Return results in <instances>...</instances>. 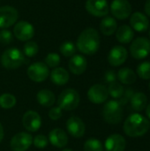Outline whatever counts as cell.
Segmentation results:
<instances>
[{
  "mask_svg": "<svg viewBox=\"0 0 150 151\" xmlns=\"http://www.w3.org/2000/svg\"><path fill=\"white\" fill-rule=\"evenodd\" d=\"M32 144L33 136L25 132L15 134L10 142V146L12 151H27Z\"/></svg>",
  "mask_w": 150,
  "mask_h": 151,
  "instance_id": "8fae6325",
  "label": "cell"
},
{
  "mask_svg": "<svg viewBox=\"0 0 150 151\" xmlns=\"http://www.w3.org/2000/svg\"><path fill=\"white\" fill-rule=\"evenodd\" d=\"M76 47L85 55L96 53L100 47V35L98 31L93 27L84 29L78 36Z\"/></svg>",
  "mask_w": 150,
  "mask_h": 151,
  "instance_id": "6da1fadb",
  "label": "cell"
},
{
  "mask_svg": "<svg viewBox=\"0 0 150 151\" xmlns=\"http://www.w3.org/2000/svg\"><path fill=\"white\" fill-rule=\"evenodd\" d=\"M103 119L111 125H117L121 122L123 119L122 105L118 101L111 100L107 102L103 109Z\"/></svg>",
  "mask_w": 150,
  "mask_h": 151,
  "instance_id": "277c9868",
  "label": "cell"
},
{
  "mask_svg": "<svg viewBox=\"0 0 150 151\" xmlns=\"http://www.w3.org/2000/svg\"><path fill=\"white\" fill-rule=\"evenodd\" d=\"M22 125L29 132H36L42 126L41 116L34 111H27L22 117Z\"/></svg>",
  "mask_w": 150,
  "mask_h": 151,
  "instance_id": "2e32d148",
  "label": "cell"
},
{
  "mask_svg": "<svg viewBox=\"0 0 150 151\" xmlns=\"http://www.w3.org/2000/svg\"><path fill=\"white\" fill-rule=\"evenodd\" d=\"M104 147L106 151H125L126 141L121 134H114L106 139Z\"/></svg>",
  "mask_w": 150,
  "mask_h": 151,
  "instance_id": "e0dca14e",
  "label": "cell"
},
{
  "mask_svg": "<svg viewBox=\"0 0 150 151\" xmlns=\"http://www.w3.org/2000/svg\"><path fill=\"white\" fill-rule=\"evenodd\" d=\"M137 74L142 80H150V62L146 61L140 64L137 67Z\"/></svg>",
  "mask_w": 150,
  "mask_h": 151,
  "instance_id": "1f68e13d",
  "label": "cell"
},
{
  "mask_svg": "<svg viewBox=\"0 0 150 151\" xmlns=\"http://www.w3.org/2000/svg\"><path fill=\"white\" fill-rule=\"evenodd\" d=\"M149 89H150V82H149Z\"/></svg>",
  "mask_w": 150,
  "mask_h": 151,
  "instance_id": "ee69618b",
  "label": "cell"
},
{
  "mask_svg": "<svg viewBox=\"0 0 150 151\" xmlns=\"http://www.w3.org/2000/svg\"><path fill=\"white\" fill-rule=\"evenodd\" d=\"M84 151H103V143L97 139H88L83 146Z\"/></svg>",
  "mask_w": 150,
  "mask_h": 151,
  "instance_id": "4dcf8cb0",
  "label": "cell"
},
{
  "mask_svg": "<svg viewBox=\"0 0 150 151\" xmlns=\"http://www.w3.org/2000/svg\"><path fill=\"white\" fill-rule=\"evenodd\" d=\"M88 62L84 56L82 55H73L69 60L68 67L72 73L75 75L82 74L87 69Z\"/></svg>",
  "mask_w": 150,
  "mask_h": 151,
  "instance_id": "d6986e66",
  "label": "cell"
},
{
  "mask_svg": "<svg viewBox=\"0 0 150 151\" xmlns=\"http://www.w3.org/2000/svg\"><path fill=\"white\" fill-rule=\"evenodd\" d=\"M37 102L44 107H50L56 102V96L54 93L49 89H42L36 95Z\"/></svg>",
  "mask_w": 150,
  "mask_h": 151,
  "instance_id": "d4e9b609",
  "label": "cell"
},
{
  "mask_svg": "<svg viewBox=\"0 0 150 151\" xmlns=\"http://www.w3.org/2000/svg\"><path fill=\"white\" fill-rule=\"evenodd\" d=\"M107 89H108L109 95H110L111 97L117 98V99H119V98L123 96L124 91H125L123 86H122L120 83L117 82V81H114V82H112V83H110Z\"/></svg>",
  "mask_w": 150,
  "mask_h": 151,
  "instance_id": "f1b7e54d",
  "label": "cell"
},
{
  "mask_svg": "<svg viewBox=\"0 0 150 151\" xmlns=\"http://www.w3.org/2000/svg\"><path fill=\"white\" fill-rule=\"evenodd\" d=\"M144 10H145V12L147 13V15H149L150 17V0H147V2L145 4Z\"/></svg>",
  "mask_w": 150,
  "mask_h": 151,
  "instance_id": "f35d334b",
  "label": "cell"
},
{
  "mask_svg": "<svg viewBox=\"0 0 150 151\" xmlns=\"http://www.w3.org/2000/svg\"><path fill=\"white\" fill-rule=\"evenodd\" d=\"M88 97L89 101L95 104H103L109 97L108 89L104 85L95 84L88 91Z\"/></svg>",
  "mask_w": 150,
  "mask_h": 151,
  "instance_id": "4fadbf2b",
  "label": "cell"
},
{
  "mask_svg": "<svg viewBox=\"0 0 150 151\" xmlns=\"http://www.w3.org/2000/svg\"><path fill=\"white\" fill-rule=\"evenodd\" d=\"M134 36L133 30L128 25H122L116 31V37L121 43H129Z\"/></svg>",
  "mask_w": 150,
  "mask_h": 151,
  "instance_id": "cb8c5ba5",
  "label": "cell"
},
{
  "mask_svg": "<svg viewBox=\"0 0 150 151\" xmlns=\"http://www.w3.org/2000/svg\"><path fill=\"white\" fill-rule=\"evenodd\" d=\"M62 151H72V150H70V149H65V150H63Z\"/></svg>",
  "mask_w": 150,
  "mask_h": 151,
  "instance_id": "b9f144b4",
  "label": "cell"
},
{
  "mask_svg": "<svg viewBox=\"0 0 150 151\" xmlns=\"http://www.w3.org/2000/svg\"><path fill=\"white\" fill-rule=\"evenodd\" d=\"M111 12L116 19H126L132 13V5L127 0H113Z\"/></svg>",
  "mask_w": 150,
  "mask_h": 151,
  "instance_id": "7c38bea8",
  "label": "cell"
},
{
  "mask_svg": "<svg viewBox=\"0 0 150 151\" xmlns=\"http://www.w3.org/2000/svg\"><path fill=\"white\" fill-rule=\"evenodd\" d=\"M130 25L135 31L145 32L149 27V20L145 14L140 12H136L133 13L130 18Z\"/></svg>",
  "mask_w": 150,
  "mask_h": 151,
  "instance_id": "ac0fdd59",
  "label": "cell"
},
{
  "mask_svg": "<svg viewBox=\"0 0 150 151\" xmlns=\"http://www.w3.org/2000/svg\"><path fill=\"white\" fill-rule=\"evenodd\" d=\"M13 40V35L12 33L5 28V29H1L0 30V43L4 45H7L11 43Z\"/></svg>",
  "mask_w": 150,
  "mask_h": 151,
  "instance_id": "836d02e7",
  "label": "cell"
},
{
  "mask_svg": "<svg viewBox=\"0 0 150 151\" xmlns=\"http://www.w3.org/2000/svg\"><path fill=\"white\" fill-rule=\"evenodd\" d=\"M49 142L56 148H64L68 143V136L61 128H55L49 134Z\"/></svg>",
  "mask_w": 150,
  "mask_h": 151,
  "instance_id": "ffe728a7",
  "label": "cell"
},
{
  "mask_svg": "<svg viewBox=\"0 0 150 151\" xmlns=\"http://www.w3.org/2000/svg\"><path fill=\"white\" fill-rule=\"evenodd\" d=\"M60 56L57 54V53H55V52H51V53H49L45 59H44V63L45 65L50 68H56V67H58L59 64H60Z\"/></svg>",
  "mask_w": 150,
  "mask_h": 151,
  "instance_id": "d6a6232c",
  "label": "cell"
},
{
  "mask_svg": "<svg viewBox=\"0 0 150 151\" xmlns=\"http://www.w3.org/2000/svg\"><path fill=\"white\" fill-rule=\"evenodd\" d=\"M149 38H150V30H149Z\"/></svg>",
  "mask_w": 150,
  "mask_h": 151,
  "instance_id": "7bdbcfd3",
  "label": "cell"
},
{
  "mask_svg": "<svg viewBox=\"0 0 150 151\" xmlns=\"http://www.w3.org/2000/svg\"><path fill=\"white\" fill-rule=\"evenodd\" d=\"M16 102V97L10 93H4L0 96V107L3 109H11L15 106Z\"/></svg>",
  "mask_w": 150,
  "mask_h": 151,
  "instance_id": "83f0119b",
  "label": "cell"
},
{
  "mask_svg": "<svg viewBox=\"0 0 150 151\" xmlns=\"http://www.w3.org/2000/svg\"><path fill=\"white\" fill-rule=\"evenodd\" d=\"M59 50L63 56H65L66 58H70V57H72L73 55H75L77 47L72 42L65 41L61 43V45L59 47Z\"/></svg>",
  "mask_w": 150,
  "mask_h": 151,
  "instance_id": "4316f807",
  "label": "cell"
},
{
  "mask_svg": "<svg viewBox=\"0 0 150 151\" xmlns=\"http://www.w3.org/2000/svg\"><path fill=\"white\" fill-rule=\"evenodd\" d=\"M117 77L118 78V80L120 81L121 83L126 84V85L133 84L137 81V75H136V73L132 69L127 68V67L121 68L118 71Z\"/></svg>",
  "mask_w": 150,
  "mask_h": 151,
  "instance_id": "484cf974",
  "label": "cell"
},
{
  "mask_svg": "<svg viewBox=\"0 0 150 151\" xmlns=\"http://www.w3.org/2000/svg\"><path fill=\"white\" fill-rule=\"evenodd\" d=\"M66 129L72 137L81 138L85 134L86 126L81 119L76 116H72L66 121Z\"/></svg>",
  "mask_w": 150,
  "mask_h": 151,
  "instance_id": "5bb4252c",
  "label": "cell"
},
{
  "mask_svg": "<svg viewBox=\"0 0 150 151\" xmlns=\"http://www.w3.org/2000/svg\"><path fill=\"white\" fill-rule=\"evenodd\" d=\"M146 115L148 116V118L150 119V103L146 107Z\"/></svg>",
  "mask_w": 150,
  "mask_h": 151,
  "instance_id": "60d3db41",
  "label": "cell"
},
{
  "mask_svg": "<svg viewBox=\"0 0 150 151\" xmlns=\"http://www.w3.org/2000/svg\"><path fill=\"white\" fill-rule=\"evenodd\" d=\"M127 50L121 45L114 46L109 52L108 62L112 66H119L123 65L127 59Z\"/></svg>",
  "mask_w": 150,
  "mask_h": 151,
  "instance_id": "9a60e30c",
  "label": "cell"
},
{
  "mask_svg": "<svg viewBox=\"0 0 150 151\" xmlns=\"http://www.w3.org/2000/svg\"><path fill=\"white\" fill-rule=\"evenodd\" d=\"M49 143V139L43 134H38L33 139V144L38 149H43L47 147Z\"/></svg>",
  "mask_w": 150,
  "mask_h": 151,
  "instance_id": "e575fe53",
  "label": "cell"
},
{
  "mask_svg": "<svg viewBox=\"0 0 150 151\" xmlns=\"http://www.w3.org/2000/svg\"><path fill=\"white\" fill-rule=\"evenodd\" d=\"M69 79V73L63 67H56L50 73V80L56 85H65L68 82Z\"/></svg>",
  "mask_w": 150,
  "mask_h": 151,
  "instance_id": "44dd1931",
  "label": "cell"
},
{
  "mask_svg": "<svg viewBox=\"0 0 150 151\" xmlns=\"http://www.w3.org/2000/svg\"><path fill=\"white\" fill-rule=\"evenodd\" d=\"M4 128H3V126H2V124L0 123V142L3 141V139H4Z\"/></svg>",
  "mask_w": 150,
  "mask_h": 151,
  "instance_id": "ab89813d",
  "label": "cell"
},
{
  "mask_svg": "<svg viewBox=\"0 0 150 151\" xmlns=\"http://www.w3.org/2000/svg\"><path fill=\"white\" fill-rule=\"evenodd\" d=\"M62 109H60L58 106L57 107H53L49 111V117L52 120H57L62 117Z\"/></svg>",
  "mask_w": 150,
  "mask_h": 151,
  "instance_id": "8d00e7d4",
  "label": "cell"
},
{
  "mask_svg": "<svg viewBox=\"0 0 150 151\" xmlns=\"http://www.w3.org/2000/svg\"><path fill=\"white\" fill-rule=\"evenodd\" d=\"M39 51V46L38 44L34 41H27L23 47V54L24 56H27L28 58L34 57Z\"/></svg>",
  "mask_w": 150,
  "mask_h": 151,
  "instance_id": "f546056e",
  "label": "cell"
},
{
  "mask_svg": "<svg viewBox=\"0 0 150 151\" xmlns=\"http://www.w3.org/2000/svg\"><path fill=\"white\" fill-rule=\"evenodd\" d=\"M80 95L72 88H66L61 92L57 98L58 107L65 111H73L80 104Z\"/></svg>",
  "mask_w": 150,
  "mask_h": 151,
  "instance_id": "5b68a950",
  "label": "cell"
},
{
  "mask_svg": "<svg viewBox=\"0 0 150 151\" xmlns=\"http://www.w3.org/2000/svg\"><path fill=\"white\" fill-rule=\"evenodd\" d=\"M19 12L17 9L11 5H4L0 7V28H8L17 22Z\"/></svg>",
  "mask_w": 150,
  "mask_h": 151,
  "instance_id": "9c48e42d",
  "label": "cell"
},
{
  "mask_svg": "<svg viewBox=\"0 0 150 151\" xmlns=\"http://www.w3.org/2000/svg\"><path fill=\"white\" fill-rule=\"evenodd\" d=\"M133 94H134V91H133L132 88H127V89H126V90L124 91L123 96L119 98V99H120V100L118 101L119 104H120L121 105L126 104L130 101V99H131V97L133 96Z\"/></svg>",
  "mask_w": 150,
  "mask_h": 151,
  "instance_id": "d590c367",
  "label": "cell"
},
{
  "mask_svg": "<svg viewBox=\"0 0 150 151\" xmlns=\"http://www.w3.org/2000/svg\"><path fill=\"white\" fill-rule=\"evenodd\" d=\"M34 33L35 30L34 26L26 20H20L19 22H16L13 27V35L18 40L22 42L30 41L34 37Z\"/></svg>",
  "mask_w": 150,
  "mask_h": 151,
  "instance_id": "ba28073f",
  "label": "cell"
},
{
  "mask_svg": "<svg viewBox=\"0 0 150 151\" xmlns=\"http://www.w3.org/2000/svg\"><path fill=\"white\" fill-rule=\"evenodd\" d=\"M118 29V23L112 17H105L100 22L101 32L107 36L112 35Z\"/></svg>",
  "mask_w": 150,
  "mask_h": 151,
  "instance_id": "603a6c76",
  "label": "cell"
},
{
  "mask_svg": "<svg viewBox=\"0 0 150 151\" xmlns=\"http://www.w3.org/2000/svg\"><path fill=\"white\" fill-rule=\"evenodd\" d=\"M116 80H117V73L115 71L111 70V71H108L105 73V74H104V81L105 82L110 84V83L116 81Z\"/></svg>",
  "mask_w": 150,
  "mask_h": 151,
  "instance_id": "74e56055",
  "label": "cell"
},
{
  "mask_svg": "<svg viewBox=\"0 0 150 151\" xmlns=\"http://www.w3.org/2000/svg\"><path fill=\"white\" fill-rule=\"evenodd\" d=\"M149 120L139 113L130 115L123 125L124 133L129 137H141L149 130Z\"/></svg>",
  "mask_w": 150,
  "mask_h": 151,
  "instance_id": "7a4b0ae2",
  "label": "cell"
},
{
  "mask_svg": "<svg viewBox=\"0 0 150 151\" xmlns=\"http://www.w3.org/2000/svg\"><path fill=\"white\" fill-rule=\"evenodd\" d=\"M87 12L95 17H106L110 11L107 0H87L85 4Z\"/></svg>",
  "mask_w": 150,
  "mask_h": 151,
  "instance_id": "30bf717a",
  "label": "cell"
},
{
  "mask_svg": "<svg viewBox=\"0 0 150 151\" xmlns=\"http://www.w3.org/2000/svg\"><path fill=\"white\" fill-rule=\"evenodd\" d=\"M131 106L135 111H142L148 104V97L142 92H134L130 99Z\"/></svg>",
  "mask_w": 150,
  "mask_h": 151,
  "instance_id": "7402d4cb",
  "label": "cell"
},
{
  "mask_svg": "<svg viewBox=\"0 0 150 151\" xmlns=\"http://www.w3.org/2000/svg\"><path fill=\"white\" fill-rule=\"evenodd\" d=\"M130 53L135 59H143L150 54V40L146 37L135 39L130 46Z\"/></svg>",
  "mask_w": 150,
  "mask_h": 151,
  "instance_id": "8992f818",
  "label": "cell"
},
{
  "mask_svg": "<svg viewBox=\"0 0 150 151\" xmlns=\"http://www.w3.org/2000/svg\"><path fill=\"white\" fill-rule=\"evenodd\" d=\"M25 56L18 48H9L5 50L0 58L1 65L9 70L19 68L23 64Z\"/></svg>",
  "mask_w": 150,
  "mask_h": 151,
  "instance_id": "3957f363",
  "label": "cell"
},
{
  "mask_svg": "<svg viewBox=\"0 0 150 151\" xmlns=\"http://www.w3.org/2000/svg\"><path fill=\"white\" fill-rule=\"evenodd\" d=\"M27 76L34 82H42L50 75V69L43 62H35L30 65L27 70Z\"/></svg>",
  "mask_w": 150,
  "mask_h": 151,
  "instance_id": "52a82bcc",
  "label": "cell"
}]
</instances>
